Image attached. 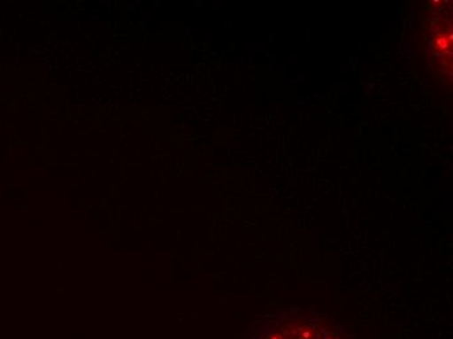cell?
I'll return each mask as SVG.
<instances>
[{"instance_id":"1","label":"cell","mask_w":453,"mask_h":339,"mask_svg":"<svg viewBox=\"0 0 453 339\" xmlns=\"http://www.w3.org/2000/svg\"><path fill=\"white\" fill-rule=\"evenodd\" d=\"M141 20H142V21L151 20L150 11H142V12H141Z\"/></svg>"},{"instance_id":"2","label":"cell","mask_w":453,"mask_h":339,"mask_svg":"<svg viewBox=\"0 0 453 339\" xmlns=\"http://www.w3.org/2000/svg\"><path fill=\"white\" fill-rule=\"evenodd\" d=\"M98 4L101 5V7H112L111 0H99Z\"/></svg>"},{"instance_id":"3","label":"cell","mask_w":453,"mask_h":339,"mask_svg":"<svg viewBox=\"0 0 453 339\" xmlns=\"http://www.w3.org/2000/svg\"><path fill=\"white\" fill-rule=\"evenodd\" d=\"M162 3L158 2V0H153V2H151V8H153V10H160V8H162Z\"/></svg>"},{"instance_id":"4","label":"cell","mask_w":453,"mask_h":339,"mask_svg":"<svg viewBox=\"0 0 453 339\" xmlns=\"http://www.w3.org/2000/svg\"><path fill=\"white\" fill-rule=\"evenodd\" d=\"M141 4H142V2H141V0H134V2L132 3L131 10L136 11L137 8L140 7Z\"/></svg>"},{"instance_id":"5","label":"cell","mask_w":453,"mask_h":339,"mask_svg":"<svg viewBox=\"0 0 453 339\" xmlns=\"http://www.w3.org/2000/svg\"><path fill=\"white\" fill-rule=\"evenodd\" d=\"M89 19H91V20H98L99 16H89Z\"/></svg>"}]
</instances>
